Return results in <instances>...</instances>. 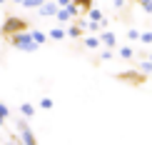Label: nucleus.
I'll return each instance as SVG.
<instances>
[{"label": "nucleus", "mask_w": 152, "mask_h": 145, "mask_svg": "<svg viewBox=\"0 0 152 145\" xmlns=\"http://www.w3.org/2000/svg\"><path fill=\"white\" fill-rule=\"evenodd\" d=\"M102 40H105V45H115V35H112V33H105Z\"/></svg>", "instance_id": "1"}, {"label": "nucleus", "mask_w": 152, "mask_h": 145, "mask_svg": "<svg viewBox=\"0 0 152 145\" xmlns=\"http://www.w3.org/2000/svg\"><path fill=\"white\" fill-rule=\"evenodd\" d=\"M62 35H65V33H62L60 28H55V30H50V38H53V40H60Z\"/></svg>", "instance_id": "2"}, {"label": "nucleus", "mask_w": 152, "mask_h": 145, "mask_svg": "<svg viewBox=\"0 0 152 145\" xmlns=\"http://www.w3.org/2000/svg\"><path fill=\"white\" fill-rule=\"evenodd\" d=\"M30 38H35V43H45V35H42V33H37V30H35V33L30 35Z\"/></svg>", "instance_id": "3"}, {"label": "nucleus", "mask_w": 152, "mask_h": 145, "mask_svg": "<svg viewBox=\"0 0 152 145\" xmlns=\"http://www.w3.org/2000/svg\"><path fill=\"white\" fill-rule=\"evenodd\" d=\"M23 113H25V115H33V113H35V108H33V105H28V103H25V105H23Z\"/></svg>", "instance_id": "4"}, {"label": "nucleus", "mask_w": 152, "mask_h": 145, "mask_svg": "<svg viewBox=\"0 0 152 145\" xmlns=\"http://www.w3.org/2000/svg\"><path fill=\"white\" fill-rule=\"evenodd\" d=\"M140 40H142V43H152V33H142Z\"/></svg>", "instance_id": "5"}, {"label": "nucleus", "mask_w": 152, "mask_h": 145, "mask_svg": "<svg viewBox=\"0 0 152 145\" xmlns=\"http://www.w3.org/2000/svg\"><path fill=\"white\" fill-rule=\"evenodd\" d=\"M85 45H87V48H97L100 43H97V40H92V38H87V40H85Z\"/></svg>", "instance_id": "6"}, {"label": "nucleus", "mask_w": 152, "mask_h": 145, "mask_svg": "<svg viewBox=\"0 0 152 145\" xmlns=\"http://www.w3.org/2000/svg\"><path fill=\"white\" fill-rule=\"evenodd\" d=\"M127 35H130V40H137V38H140V33H137V30H130Z\"/></svg>", "instance_id": "7"}]
</instances>
